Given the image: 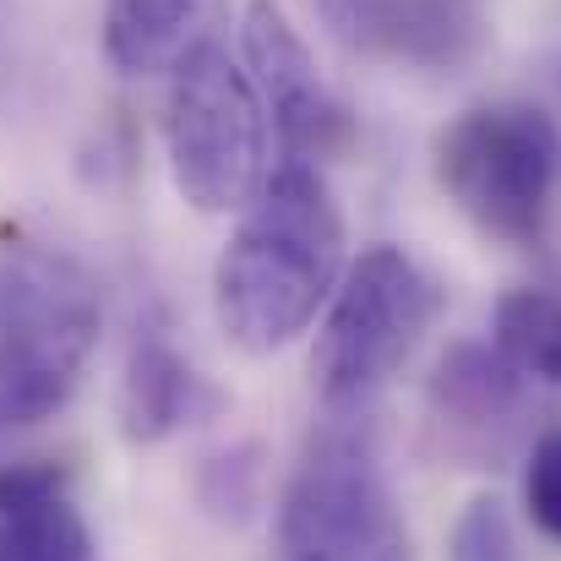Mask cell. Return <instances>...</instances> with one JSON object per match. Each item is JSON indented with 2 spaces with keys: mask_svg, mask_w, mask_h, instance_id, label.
Listing matches in <instances>:
<instances>
[{
  "mask_svg": "<svg viewBox=\"0 0 561 561\" xmlns=\"http://www.w3.org/2000/svg\"><path fill=\"white\" fill-rule=\"evenodd\" d=\"M164 142H170L175 191L196 213H240L273 175L267 104L251 71L218 38H202L170 71Z\"/></svg>",
  "mask_w": 561,
  "mask_h": 561,
  "instance_id": "3",
  "label": "cell"
},
{
  "mask_svg": "<svg viewBox=\"0 0 561 561\" xmlns=\"http://www.w3.org/2000/svg\"><path fill=\"white\" fill-rule=\"evenodd\" d=\"M524 502H529L535 529L561 546V431L540 436V447L529 458V474H524Z\"/></svg>",
  "mask_w": 561,
  "mask_h": 561,
  "instance_id": "16",
  "label": "cell"
},
{
  "mask_svg": "<svg viewBox=\"0 0 561 561\" xmlns=\"http://www.w3.org/2000/svg\"><path fill=\"white\" fill-rule=\"evenodd\" d=\"M431 322H436V284L425 278V267L398 245L360 251L344 267L328 317L317 328L311 376L322 403L333 414L366 409L409 366Z\"/></svg>",
  "mask_w": 561,
  "mask_h": 561,
  "instance_id": "5",
  "label": "cell"
},
{
  "mask_svg": "<svg viewBox=\"0 0 561 561\" xmlns=\"http://www.w3.org/2000/svg\"><path fill=\"white\" fill-rule=\"evenodd\" d=\"M491 344L518 366L524 376H540L561 387V300L540 289H518L496 306V333Z\"/></svg>",
  "mask_w": 561,
  "mask_h": 561,
  "instance_id": "12",
  "label": "cell"
},
{
  "mask_svg": "<svg viewBox=\"0 0 561 561\" xmlns=\"http://www.w3.org/2000/svg\"><path fill=\"white\" fill-rule=\"evenodd\" d=\"M409 5L414 0H317L322 22L350 49H366V55H398V33L409 22Z\"/></svg>",
  "mask_w": 561,
  "mask_h": 561,
  "instance_id": "13",
  "label": "cell"
},
{
  "mask_svg": "<svg viewBox=\"0 0 561 561\" xmlns=\"http://www.w3.org/2000/svg\"><path fill=\"white\" fill-rule=\"evenodd\" d=\"M518 376L524 371H518L496 344H453V350L442 355V366H436L431 398H436L447 414L480 425V420H496V414L513 403Z\"/></svg>",
  "mask_w": 561,
  "mask_h": 561,
  "instance_id": "11",
  "label": "cell"
},
{
  "mask_svg": "<svg viewBox=\"0 0 561 561\" xmlns=\"http://www.w3.org/2000/svg\"><path fill=\"white\" fill-rule=\"evenodd\" d=\"M240 60L267 104L273 121V142L284 148V159H328L350 142V110L344 99L322 82L306 38L295 33V22L284 16V5L273 0H251L240 11Z\"/></svg>",
  "mask_w": 561,
  "mask_h": 561,
  "instance_id": "7",
  "label": "cell"
},
{
  "mask_svg": "<svg viewBox=\"0 0 561 561\" xmlns=\"http://www.w3.org/2000/svg\"><path fill=\"white\" fill-rule=\"evenodd\" d=\"M284 561H414L409 524L360 431H322L278 496Z\"/></svg>",
  "mask_w": 561,
  "mask_h": 561,
  "instance_id": "6",
  "label": "cell"
},
{
  "mask_svg": "<svg viewBox=\"0 0 561 561\" xmlns=\"http://www.w3.org/2000/svg\"><path fill=\"white\" fill-rule=\"evenodd\" d=\"M0 561H93V535L66 491L0 502Z\"/></svg>",
  "mask_w": 561,
  "mask_h": 561,
  "instance_id": "10",
  "label": "cell"
},
{
  "mask_svg": "<svg viewBox=\"0 0 561 561\" xmlns=\"http://www.w3.org/2000/svg\"><path fill=\"white\" fill-rule=\"evenodd\" d=\"M256 480H262L256 447H229V453L207 458V469H202V507L240 524L256 507Z\"/></svg>",
  "mask_w": 561,
  "mask_h": 561,
  "instance_id": "15",
  "label": "cell"
},
{
  "mask_svg": "<svg viewBox=\"0 0 561 561\" xmlns=\"http://www.w3.org/2000/svg\"><path fill=\"white\" fill-rule=\"evenodd\" d=\"M218 0H104V55L121 77L175 71L207 33Z\"/></svg>",
  "mask_w": 561,
  "mask_h": 561,
  "instance_id": "9",
  "label": "cell"
},
{
  "mask_svg": "<svg viewBox=\"0 0 561 561\" xmlns=\"http://www.w3.org/2000/svg\"><path fill=\"white\" fill-rule=\"evenodd\" d=\"M447 561H518V535L502 507V496H474L453 535H447Z\"/></svg>",
  "mask_w": 561,
  "mask_h": 561,
  "instance_id": "14",
  "label": "cell"
},
{
  "mask_svg": "<svg viewBox=\"0 0 561 561\" xmlns=\"http://www.w3.org/2000/svg\"><path fill=\"white\" fill-rule=\"evenodd\" d=\"M99 328V284L77 256L49 245H11L0 256V436L71 403Z\"/></svg>",
  "mask_w": 561,
  "mask_h": 561,
  "instance_id": "2",
  "label": "cell"
},
{
  "mask_svg": "<svg viewBox=\"0 0 561 561\" xmlns=\"http://www.w3.org/2000/svg\"><path fill=\"white\" fill-rule=\"evenodd\" d=\"M436 186L480 234L529 245L561 191V126L535 104H474L436 137Z\"/></svg>",
  "mask_w": 561,
  "mask_h": 561,
  "instance_id": "4",
  "label": "cell"
},
{
  "mask_svg": "<svg viewBox=\"0 0 561 561\" xmlns=\"http://www.w3.org/2000/svg\"><path fill=\"white\" fill-rule=\"evenodd\" d=\"M350 267L339 196L311 159H284L240 207L213 262V317L245 355L295 344Z\"/></svg>",
  "mask_w": 561,
  "mask_h": 561,
  "instance_id": "1",
  "label": "cell"
},
{
  "mask_svg": "<svg viewBox=\"0 0 561 561\" xmlns=\"http://www.w3.org/2000/svg\"><path fill=\"white\" fill-rule=\"evenodd\" d=\"M213 387L191 371V360L164 339V333H137L126 376H121V431L137 447H153L164 436H175L181 425L202 420L213 409Z\"/></svg>",
  "mask_w": 561,
  "mask_h": 561,
  "instance_id": "8",
  "label": "cell"
}]
</instances>
